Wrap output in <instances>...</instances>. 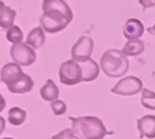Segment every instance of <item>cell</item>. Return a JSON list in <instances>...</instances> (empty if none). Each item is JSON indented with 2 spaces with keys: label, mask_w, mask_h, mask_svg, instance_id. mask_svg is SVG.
<instances>
[{
  "label": "cell",
  "mask_w": 155,
  "mask_h": 139,
  "mask_svg": "<svg viewBox=\"0 0 155 139\" xmlns=\"http://www.w3.org/2000/svg\"><path fill=\"white\" fill-rule=\"evenodd\" d=\"M51 108L55 116H61L67 112V104L62 100L57 99V100H54L51 102Z\"/></svg>",
  "instance_id": "cell-19"
},
{
  "label": "cell",
  "mask_w": 155,
  "mask_h": 139,
  "mask_svg": "<svg viewBox=\"0 0 155 139\" xmlns=\"http://www.w3.org/2000/svg\"><path fill=\"white\" fill-rule=\"evenodd\" d=\"M1 139H15V138H12V137H5V138H1Z\"/></svg>",
  "instance_id": "cell-25"
},
{
  "label": "cell",
  "mask_w": 155,
  "mask_h": 139,
  "mask_svg": "<svg viewBox=\"0 0 155 139\" xmlns=\"http://www.w3.org/2000/svg\"><path fill=\"white\" fill-rule=\"evenodd\" d=\"M138 2L143 5V11L148 10L149 8H153V6H155L154 0H138Z\"/></svg>",
  "instance_id": "cell-21"
},
{
  "label": "cell",
  "mask_w": 155,
  "mask_h": 139,
  "mask_svg": "<svg viewBox=\"0 0 155 139\" xmlns=\"http://www.w3.org/2000/svg\"><path fill=\"white\" fill-rule=\"evenodd\" d=\"M143 81L136 76H127L120 79L112 89L111 92L113 94L120 96H134L138 93L143 92Z\"/></svg>",
  "instance_id": "cell-6"
},
{
  "label": "cell",
  "mask_w": 155,
  "mask_h": 139,
  "mask_svg": "<svg viewBox=\"0 0 155 139\" xmlns=\"http://www.w3.org/2000/svg\"><path fill=\"white\" fill-rule=\"evenodd\" d=\"M72 130L80 139H104L107 135L113 134L107 130L101 119L95 116L70 117Z\"/></svg>",
  "instance_id": "cell-3"
},
{
  "label": "cell",
  "mask_w": 155,
  "mask_h": 139,
  "mask_svg": "<svg viewBox=\"0 0 155 139\" xmlns=\"http://www.w3.org/2000/svg\"><path fill=\"white\" fill-rule=\"evenodd\" d=\"M145 43L140 39H131L126 42V44L124 45L121 52L127 56H131V57H134V56H139L145 52Z\"/></svg>",
  "instance_id": "cell-13"
},
{
  "label": "cell",
  "mask_w": 155,
  "mask_h": 139,
  "mask_svg": "<svg viewBox=\"0 0 155 139\" xmlns=\"http://www.w3.org/2000/svg\"><path fill=\"white\" fill-rule=\"evenodd\" d=\"M137 130L139 137L154 139L155 138V116L154 115H145L137 119Z\"/></svg>",
  "instance_id": "cell-9"
},
{
  "label": "cell",
  "mask_w": 155,
  "mask_h": 139,
  "mask_svg": "<svg viewBox=\"0 0 155 139\" xmlns=\"http://www.w3.org/2000/svg\"><path fill=\"white\" fill-rule=\"evenodd\" d=\"M78 63L80 64V68L82 71V81L84 82L94 81L98 77L100 66H98L97 62L94 61L92 58L84 60V61H79Z\"/></svg>",
  "instance_id": "cell-11"
},
{
  "label": "cell",
  "mask_w": 155,
  "mask_h": 139,
  "mask_svg": "<svg viewBox=\"0 0 155 139\" xmlns=\"http://www.w3.org/2000/svg\"><path fill=\"white\" fill-rule=\"evenodd\" d=\"M123 33L127 40L139 39L145 33V25L139 19L130 18L124 24Z\"/></svg>",
  "instance_id": "cell-10"
},
{
  "label": "cell",
  "mask_w": 155,
  "mask_h": 139,
  "mask_svg": "<svg viewBox=\"0 0 155 139\" xmlns=\"http://www.w3.org/2000/svg\"><path fill=\"white\" fill-rule=\"evenodd\" d=\"M154 2H155V0H154Z\"/></svg>",
  "instance_id": "cell-26"
},
{
  "label": "cell",
  "mask_w": 155,
  "mask_h": 139,
  "mask_svg": "<svg viewBox=\"0 0 155 139\" xmlns=\"http://www.w3.org/2000/svg\"><path fill=\"white\" fill-rule=\"evenodd\" d=\"M148 32H149L151 35H153V36H155V23L154 25H152V27H148Z\"/></svg>",
  "instance_id": "cell-24"
},
{
  "label": "cell",
  "mask_w": 155,
  "mask_h": 139,
  "mask_svg": "<svg viewBox=\"0 0 155 139\" xmlns=\"http://www.w3.org/2000/svg\"><path fill=\"white\" fill-rule=\"evenodd\" d=\"M4 129H5V120L2 116H0V135L3 133Z\"/></svg>",
  "instance_id": "cell-22"
},
{
  "label": "cell",
  "mask_w": 155,
  "mask_h": 139,
  "mask_svg": "<svg viewBox=\"0 0 155 139\" xmlns=\"http://www.w3.org/2000/svg\"><path fill=\"white\" fill-rule=\"evenodd\" d=\"M40 27L49 34L61 32L73 20V12L64 0H43Z\"/></svg>",
  "instance_id": "cell-1"
},
{
  "label": "cell",
  "mask_w": 155,
  "mask_h": 139,
  "mask_svg": "<svg viewBox=\"0 0 155 139\" xmlns=\"http://www.w3.org/2000/svg\"><path fill=\"white\" fill-rule=\"evenodd\" d=\"M0 79L13 94H25L34 88V80L23 73L21 66L15 62H8L2 66Z\"/></svg>",
  "instance_id": "cell-2"
},
{
  "label": "cell",
  "mask_w": 155,
  "mask_h": 139,
  "mask_svg": "<svg viewBox=\"0 0 155 139\" xmlns=\"http://www.w3.org/2000/svg\"><path fill=\"white\" fill-rule=\"evenodd\" d=\"M5 99H4V97L2 96L1 94H0V113L2 112V111L4 110V108H5Z\"/></svg>",
  "instance_id": "cell-23"
},
{
  "label": "cell",
  "mask_w": 155,
  "mask_h": 139,
  "mask_svg": "<svg viewBox=\"0 0 155 139\" xmlns=\"http://www.w3.org/2000/svg\"><path fill=\"white\" fill-rule=\"evenodd\" d=\"M25 119H27V112L21 108L14 106V108L8 110V121L12 125H15V127L21 125L25 121Z\"/></svg>",
  "instance_id": "cell-16"
},
{
  "label": "cell",
  "mask_w": 155,
  "mask_h": 139,
  "mask_svg": "<svg viewBox=\"0 0 155 139\" xmlns=\"http://www.w3.org/2000/svg\"><path fill=\"white\" fill-rule=\"evenodd\" d=\"M23 39V32L18 25H13L6 30V40L13 44L20 43Z\"/></svg>",
  "instance_id": "cell-18"
},
{
  "label": "cell",
  "mask_w": 155,
  "mask_h": 139,
  "mask_svg": "<svg viewBox=\"0 0 155 139\" xmlns=\"http://www.w3.org/2000/svg\"><path fill=\"white\" fill-rule=\"evenodd\" d=\"M52 139H80L74 134L72 129H64L61 132H59L58 134L54 135Z\"/></svg>",
  "instance_id": "cell-20"
},
{
  "label": "cell",
  "mask_w": 155,
  "mask_h": 139,
  "mask_svg": "<svg viewBox=\"0 0 155 139\" xmlns=\"http://www.w3.org/2000/svg\"><path fill=\"white\" fill-rule=\"evenodd\" d=\"M39 93H40V96L43 100L50 101V102L57 100L58 97H59V89L52 79L47 80L45 86L40 89Z\"/></svg>",
  "instance_id": "cell-15"
},
{
  "label": "cell",
  "mask_w": 155,
  "mask_h": 139,
  "mask_svg": "<svg viewBox=\"0 0 155 139\" xmlns=\"http://www.w3.org/2000/svg\"><path fill=\"white\" fill-rule=\"evenodd\" d=\"M10 53L15 63L21 66H32L36 61V53L34 49L27 43L20 42L17 44H13L11 47Z\"/></svg>",
  "instance_id": "cell-7"
},
{
  "label": "cell",
  "mask_w": 155,
  "mask_h": 139,
  "mask_svg": "<svg viewBox=\"0 0 155 139\" xmlns=\"http://www.w3.org/2000/svg\"><path fill=\"white\" fill-rule=\"evenodd\" d=\"M45 41V31L41 27H34L27 36V44H29L30 47H33L34 50L40 49Z\"/></svg>",
  "instance_id": "cell-14"
},
{
  "label": "cell",
  "mask_w": 155,
  "mask_h": 139,
  "mask_svg": "<svg viewBox=\"0 0 155 139\" xmlns=\"http://www.w3.org/2000/svg\"><path fill=\"white\" fill-rule=\"evenodd\" d=\"M99 66L107 76L111 78H119L127 74L130 63L128 57L121 51L110 49L102 54Z\"/></svg>",
  "instance_id": "cell-4"
},
{
  "label": "cell",
  "mask_w": 155,
  "mask_h": 139,
  "mask_svg": "<svg viewBox=\"0 0 155 139\" xmlns=\"http://www.w3.org/2000/svg\"><path fill=\"white\" fill-rule=\"evenodd\" d=\"M94 51V41L91 37L81 36L71 49L72 59L75 61H84L91 58Z\"/></svg>",
  "instance_id": "cell-8"
},
{
  "label": "cell",
  "mask_w": 155,
  "mask_h": 139,
  "mask_svg": "<svg viewBox=\"0 0 155 139\" xmlns=\"http://www.w3.org/2000/svg\"><path fill=\"white\" fill-rule=\"evenodd\" d=\"M140 102L145 108L155 111V92L149 89H143L141 92Z\"/></svg>",
  "instance_id": "cell-17"
},
{
  "label": "cell",
  "mask_w": 155,
  "mask_h": 139,
  "mask_svg": "<svg viewBox=\"0 0 155 139\" xmlns=\"http://www.w3.org/2000/svg\"><path fill=\"white\" fill-rule=\"evenodd\" d=\"M16 15V11L5 5L4 2L0 0V27L1 29L8 30L11 27H13Z\"/></svg>",
  "instance_id": "cell-12"
},
{
  "label": "cell",
  "mask_w": 155,
  "mask_h": 139,
  "mask_svg": "<svg viewBox=\"0 0 155 139\" xmlns=\"http://www.w3.org/2000/svg\"><path fill=\"white\" fill-rule=\"evenodd\" d=\"M58 74L60 82L64 86H75L82 82V71L80 64L73 59L61 63Z\"/></svg>",
  "instance_id": "cell-5"
}]
</instances>
